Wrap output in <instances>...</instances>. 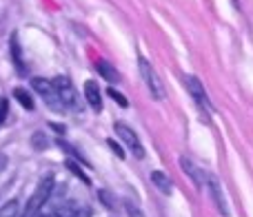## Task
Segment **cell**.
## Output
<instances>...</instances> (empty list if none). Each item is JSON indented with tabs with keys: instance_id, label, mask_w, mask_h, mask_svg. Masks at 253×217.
I'll use <instances>...</instances> for the list:
<instances>
[{
	"instance_id": "cell-13",
	"label": "cell",
	"mask_w": 253,
	"mask_h": 217,
	"mask_svg": "<svg viewBox=\"0 0 253 217\" xmlns=\"http://www.w3.org/2000/svg\"><path fill=\"white\" fill-rule=\"evenodd\" d=\"M20 215V204L18 200H9L0 206V217H18Z\"/></svg>"
},
{
	"instance_id": "cell-11",
	"label": "cell",
	"mask_w": 253,
	"mask_h": 217,
	"mask_svg": "<svg viewBox=\"0 0 253 217\" xmlns=\"http://www.w3.org/2000/svg\"><path fill=\"white\" fill-rule=\"evenodd\" d=\"M96 69H98V73H100L102 78L107 80V82H114V84H116V82H120V73L114 69V65H109V62L100 60V62L96 65Z\"/></svg>"
},
{
	"instance_id": "cell-19",
	"label": "cell",
	"mask_w": 253,
	"mask_h": 217,
	"mask_svg": "<svg viewBox=\"0 0 253 217\" xmlns=\"http://www.w3.org/2000/svg\"><path fill=\"white\" fill-rule=\"evenodd\" d=\"M4 117H7V100L0 98V124L4 122Z\"/></svg>"
},
{
	"instance_id": "cell-16",
	"label": "cell",
	"mask_w": 253,
	"mask_h": 217,
	"mask_svg": "<svg viewBox=\"0 0 253 217\" xmlns=\"http://www.w3.org/2000/svg\"><path fill=\"white\" fill-rule=\"evenodd\" d=\"M67 169H69V171H71V173H74V175H78V178L83 180V182H87V184H89V178H87V175L83 173V171L78 169V166L74 164V162H69V160H67Z\"/></svg>"
},
{
	"instance_id": "cell-5",
	"label": "cell",
	"mask_w": 253,
	"mask_h": 217,
	"mask_svg": "<svg viewBox=\"0 0 253 217\" xmlns=\"http://www.w3.org/2000/svg\"><path fill=\"white\" fill-rule=\"evenodd\" d=\"M53 87H56V93L60 98V102L65 107H71V108H80V102H78V93H76L74 84H71L69 78L60 75V78L53 80Z\"/></svg>"
},
{
	"instance_id": "cell-9",
	"label": "cell",
	"mask_w": 253,
	"mask_h": 217,
	"mask_svg": "<svg viewBox=\"0 0 253 217\" xmlns=\"http://www.w3.org/2000/svg\"><path fill=\"white\" fill-rule=\"evenodd\" d=\"M84 98H87L89 107H91L93 111H102V96L93 80H87V84H84Z\"/></svg>"
},
{
	"instance_id": "cell-1",
	"label": "cell",
	"mask_w": 253,
	"mask_h": 217,
	"mask_svg": "<svg viewBox=\"0 0 253 217\" xmlns=\"http://www.w3.org/2000/svg\"><path fill=\"white\" fill-rule=\"evenodd\" d=\"M51 191H53V178H51V175H47V178L40 180V184L36 186L34 195H31L29 202H27L25 217H34L36 213H38V211L47 204L49 197H51Z\"/></svg>"
},
{
	"instance_id": "cell-12",
	"label": "cell",
	"mask_w": 253,
	"mask_h": 217,
	"mask_svg": "<svg viewBox=\"0 0 253 217\" xmlns=\"http://www.w3.org/2000/svg\"><path fill=\"white\" fill-rule=\"evenodd\" d=\"M11 58H13V62H16L18 73L25 75V73H27V67H25V60H22V51H20V44H18V38H16V36L11 38Z\"/></svg>"
},
{
	"instance_id": "cell-20",
	"label": "cell",
	"mask_w": 253,
	"mask_h": 217,
	"mask_svg": "<svg viewBox=\"0 0 253 217\" xmlns=\"http://www.w3.org/2000/svg\"><path fill=\"white\" fill-rule=\"evenodd\" d=\"M126 211H129V215H131V217H142V213H140V211L135 209L133 204H126Z\"/></svg>"
},
{
	"instance_id": "cell-8",
	"label": "cell",
	"mask_w": 253,
	"mask_h": 217,
	"mask_svg": "<svg viewBox=\"0 0 253 217\" xmlns=\"http://www.w3.org/2000/svg\"><path fill=\"white\" fill-rule=\"evenodd\" d=\"M180 166H182V171L189 175V178L193 180V184H196L198 191H202V188L207 186V173L205 171H200L196 164H193L189 157H180Z\"/></svg>"
},
{
	"instance_id": "cell-2",
	"label": "cell",
	"mask_w": 253,
	"mask_h": 217,
	"mask_svg": "<svg viewBox=\"0 0 253 217\" xmlns=\"http://www.w3.org/2000/svg\"><path fill=\"white\" fill-rule=\"evenodd\" d=\"M184 84H187L189 93H191V98L196 100V105L202 108V115H205V122H209V113H211V102H209V96H207L205 87H202V82L198 78H193V75H187L184 78Z\"/></svg>"
},
{
	"instance_id": "cell-18",
	"label": "cell",
	"mask_w": 253,
	"mask_h": 217,
	"mask_svg": "<svg viewBox=\"0 0 253 217\" xmlns=\"http://www.w3.org/2000/svg\"><path fill=\"white\" fill-rule=\"evenodd\" d=\"M107 144H109V146H111V151H114V153H116V155H118V157H120V160H123V157H125L123 148H120V146H118V144H116V142H114V140H107Z\"/></svg>"
},
{
	"instance_id": "cell-7",
	"label": "cell",
	"mask_w": 253,
	"mask_h": 217,
	"mask_svg": "<svg viewBox=\"0 0 253 217\" xmlns=\"http://www.w3.org/2000/svg\"><path fill=\"white\" fill-rule=\"evenodd\" d=\"M207 188H209V193H211V200H213L215 209H218L220 213L227 217L229 215V206H227V200H224L222 184L218 182V178H215L213 173H207Z\"/></svg>"
},
{
	"instance_id": "cell-10",
	"label": "cell",
	"mask_w": 253,
	"mask_h": 217,
	"mask_svg": "<svg viewBox=\"0 0 253 217\" xmlns=\"http://www.w3.org/2000/svg\"><path fill=\"white\" fill-rule=\"evenodd\" d=\"M151 182L156 184V186L160 188L165 195H171V193H173V182H171V178H167V173H162V171H153V173H151Z\"/></svg>"
},
{
	"instance_id": "cell-14",
	"label": "cell",
	"mask_w": 253,
	"mask_h": 217,
	"mask_svg": "<svg viewBox=\"0 0 253 217\" xmlns=\"http://www.w3.org/2000/svg\"><path fill=\"white\" fill-rule=\"evenodd\" d=\"M13 98H16V100H18L22 107L27 108V111H31V108H34V98H31L29 93L25 91V89H20V87H18V89H13Z\"/></svg>"
},
{
	"instance_id": "cell-6",
	"label": "cell",
	"mask_w": 253,
	"mask_h": 217,
	"mask_svg": "<svg viewBox=\"0 0 253 217\" xmlns=\"http://www.w3.org/2000/svg\"><path fill=\"white\" fill-rule=\"evenodd\" d=\"M31 87H34V91H36V93H40V96H42L44 100H47V105H49V107H53V108H60V107H62V102H60V98H58L56 87H53L51 80L34 78V80H31Z\"/></svg>"
},
{
	"instance_id": "cell-3",
	"label": "cell",
	"mask_w": 253,
	"mask_h": 217,
	"mask_svg": "<svg viewBox=\"0 0 253 217\" xmlns=\"http://www.w3.org/2000/svg\"><path fill=\"white\" fill-rule=\"evenodd\" d=\"M138 65H140V73H142V78H144V82H147V87H149V91H151V96L156 98V100H162V98H165V87H162V82H160V78H158V73L153 71L151 62H149L147 58H140Z\"/></svg>"
},
{
	"instance_id": "cell-17",
	"label": "cell",
	"mask_w": 253,
	"mask_h": 217,
	"mask_svg": "<svg viewBox=\"0 0 253 217\" xmlns=\"http://www.w3.org/2000/svg\"><path fill=\"white\" fill-rule=\"evenodd\" d=\"M109 96L114 98V100L118 102V105L123 107V108H125V107H129V102H126V98L123 96V93H118V91H116V89H109Z\"/></svg>"
},
{
	"instance_id": "cell-15",
	"label": "cell",
	"mask_w": 253,
	"mask_h": 217,
	"mask_svg": "<svg viewBox=\"0 0 253 217\" xmlns=\"http://www.w3.org/2000/svg\"><path fill=\"white\" fill-rule=\"evenodd\" d=\"M76 215H78L76 206H71V204H62V206H58L56 211H51V213L44 215V217H76Z\"/></svg>"
},
{
	"instance_id": "cell-4",
	"label": "cell",
	"mask_w": 253,
	"mask_h": 217,
	"mask_svg": "<svg viewBox=\"0 0 253 217\" xmlns=\"http://www.w3.org/2000/svg\"><path fill=\"white\" fill-rule=\"evenodd\" d=\"M114 129H116V135H118V138L125 142V146L129 148V151L133 153L138 160H142V157H144V146L140 144V140H138V135H135V131L131 129V126L123 124V122H116Z\"/></svg>"
}]
</instances>
